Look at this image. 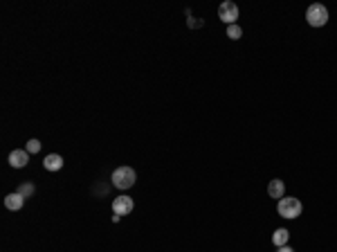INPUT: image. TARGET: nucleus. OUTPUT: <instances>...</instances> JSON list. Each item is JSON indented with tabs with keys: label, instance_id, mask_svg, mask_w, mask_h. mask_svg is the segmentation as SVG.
Segmentation results:
<instances>
[{
	"label": "nucleus",
	"instance_id": "nucleus-1",
	"mask_svg": "<svg viewBox=\"0 0 337 252\" xmlns=\"http://www.w3.org/2000/svg\"><path fill=\"white\" fill-rule=\"evenodd\" d=\"M112 185H115L117 189H131L133 185H135L137 176H135V169H131V167H119V169H115L112 171Z\"/></svg>",
	"mask_w": 337,
	"mask_h": 252
},
{
	"label": "nucleus",
	"instance_id": "nucleus-2",
	"mask_svg": "<svg viewBox=\"0 0 337 252\" xmlns=\"http://www.w3.org/2000/svg\"><path fill=\"white\" fill-rule=\"evenodd\" d=\"M277 209H279V214L283 216V219H297V216H301V212H304L301 200L292 198V196H283V198L279 200V205H277Z\"/></svg>",
	"mask_w": 337,
	"mask_h": 252
},
{
	"label": "nucleus",
	"instance_id": "nucleus-3",
	"mask_svg": "<svg viewBox=\"0 0 337 252\" xmlns=\"http://www.w3.org/2000/svg\"><path fill=\"white\" fill-rule=\"evenodd\" d=\"M306 21H308V25L312 27H324L328 23V9L324 5H310L308 7V11H306Z\"/></svg>",
	"mask_w": 337,
	"mask_h": 252
},
{
	"label": "nucleus",
	"instance_id": "nucleus-4",
	"mask_svg": "<svg viewBox=\"0 0 337 252\" xmlns=\"http://www.w3.org/2000/svg\"><path fill=\"white\" fill-rule=\"evenodd\" d=\"M218 18H221L223 23H227V25H236V21H238V7H236V2H232V0H225V2L218 7Z\"/></svg>",
	"mask_w": 337,
	"mask_h": 252
},
{
	"label": "nucleus",
	"instance_id": "nucleus-5",
	"mask_svg": "<svg viewBox=\"0 0 337 252\" xmlns=\"http://www.w3.org/2000/svg\"><path fill=\"white\" fill-rule=\"evenodd\" d=\"M133 209H135V203H133L131 196H119V198L112 200V212H115L117 216H126V214H131Z\"/></svg>",
	"mask_w": 337,
	"mask_h": 252
},
{
	"label": "nucleus",
	"instance_id": "nucleus-6",
	"mask_svg": "<svg viewBox=\"0 0 337 252\" xmlns=\"http://www.w3.org/2000/svg\"><path fill=\"white\" fill-rule=\"evenodd\" d=\"M29 162V153L23 149H14L9 153V165L14 167V169H23V167Z\"/></svg>",
	"mask_w": 337,
	"mask_h": 252
},
{
	"label": "nucleus",
	"instance_id": "nucleus-7",
	"mask_svg": "<svg viewBox=\"0 0 337 252\" xmlns=\"http://www.w3.org/2000/svg\"><path fill=\"white\" fill-rule=\"evenodd\" d=\"M268 194H270V198H277V200H281L285 196V185H283V180H279V178H274V180H270V185H268Z\"/></svg>",
	"mask_w": 337,
	"mask_h": 252
},
{
	"label": "nucleus",
	"instance_id": "nucleus-8",
	"mask_svg": "<svg viewBox=\"0 0 337 252\" xmlns=\"http://www.w3.org/2000/svg\"><path fill=\"white\" fill-rule=\"evenodd\" d=\"M43 167H45L48 171H58V169H63V158L58 156V153H50V156H45V160H43Z\"/></svg>",
	"mask_w": 337,
	"mask_h": 252
},
{
	"label": "nucleus",
	"instance_id": "nucleus-9",
	"mask_svg": "<svg viewBox=\"0 0 337 252\" xmlns=\"http://www.w3.org/2000/svg\"><path fill=\"white\" fill-rule=\"evenodd\" d=\"M23 203H25V198H23L21 194H9V196H5V207L11 209V212H16V209L23 207Z\"/></svg>",
	"mask_w": 337,
	"mask_h": 252
},
{
	"label": "nucleus",
	"instance_id": "nucleus-10",
	"mask_svg": "<svg viewBox=\"0 0 337 252\" xmlns=\"http://www.w3.org/2000/svg\"><path fill=\"white\" fill-rule=\"evenodd\" d=\"M288 239H290V232L285 230V227H281V230H277V232L272 234V243H274L277 248H283L285 243H288Z\"/></svg>",
	"mask_w": 337,
	"mask_h": 252
},
{
	"label": "nucleus",
	"instance_id": "nucleus-11",
	"mask_svg": "<svg viewBox=\"0 0 337 252\" xmlns=\"http://www.w3.org/2000/svg\"><path fill=\"white\" fill-rule=\"evenodd\" d=\"M227 36L232 38V41H238L243 36V29L238 25H227Z\"/></svg>",
	"mask_w": 337,
	"mask_h": 252
},
{
	"label": "nucleus",
	"instance_id": "nucleus-12",
	"mask_svg": "<svg viewBox=\"0 0 337 252\" xmlns=\"http://www.w3.org/2000/svg\"><path fill=\"white\" fill-rule=\"evenodd\" d=\"M18 194H21L23 198H29V196H32V194H34V185H32V183H25V185H21V187H18Z\"/></svg>",
	"mask_w": 337,
	"mask_h": 252
},
{
	"label": "nucleus",
	"instance_id": "nucleus-13",
	"mask_svg": "<svg viewBox=\"0 0 337 252\" xmlns=\"http://www.w3.org/2000/svg\"><path fill=\"white\" fill-rule=\"evenodd\" d=\"M25 151L27 153H38V151H41V142H38V140H29L27 146H25Z\"/></svg>",
	"mask_w": 337,
	"mask_h": 252
},
{
	"label": "nucleus",
	"instance_id": "nucleus-14",
	"mask_svg": "<svg viewBox=\"0 0 337 252\" xmlns=\"http://www.w3.org/2000/svg\"><path fill=\"white\" fill-rule=\"evenodd\" d=\"M187 25H189V27H200L202 21H198V18H189V21H187Z\"/></svg>",
	"mask_w": 337,
	"mask_h": 252
},
{
	"label": "nucleus",
	"instance_id": "nucleus-15",
	"mask_svg": "<svg viewBox=\"0 0 337 252\" xmlns=\"http://www.w3.org/2000/svg\"><path fill=\"white\" fill-rule=\"evenodd\" d=\"M277 252H295V250H292V248H290V246H283V248H279V250H277Z\"/></svg>",
	"mask_w": 337,
	"mask_h": 252
}]
</instances>
